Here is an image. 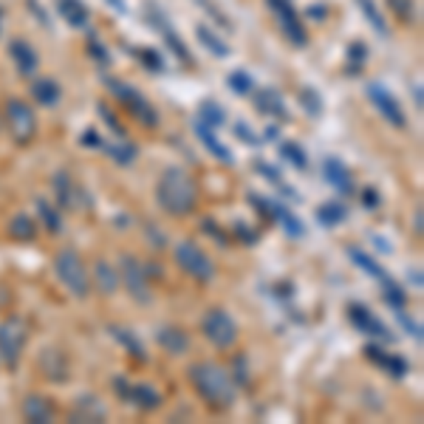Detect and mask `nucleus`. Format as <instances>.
Returning <instances> with one entry per match:
<instances>
[{"label":"nucleus","instance_id":"1","mask_svg":"<svg viewBox=\"0 0 424 424\" xmlns=\"http://www.w3.org/2000/svg\"><path fill=\"white\" fill-rule=\"evenodd\" d=\"M190 385L195 388V393L215 410H227L235 405V385L232 376L218 365V362H193L190 370Z\"/></svg>","mask_w":424,"mask_h":424},{"label":"nucleus","instance_id":"2","mask_svg":"<svg viewBox=\"0 0 424 424\" xmlns=\"http://www.w3.org/2000/svg\"><path fill=\"white\" fill-rule=\"evenodd\" d=\"M156 198H158V206L164 212H170V215H176V218L193 215L198 206V187L181 167H167L158 179Z\"/></svg>","mask_w":424,"mask_h":424},{"label":"nucleus","instance_id":"3","mask_svg":"<svg viewBox=\"0 0 424 424\" xmlns=\"http://www.w3.org/2000/svg\"><path fill=\"white\" fill-rule=\"evenodd\" d=\"M54 272L60 277V283L74 294V297H88L91 294V277H88V269L79 261V254L74 249H60L54 254Z\"/></svg>","mask_w":424,"mask_h":424},{"label":"nucleus","instance_id":"4","mask_svg":"<svg viewBox=\"0 0 424 424\" xmlns=\"http://www.w3.org/2000/svg\"><path fill=\"white\" fill-rule=\"evenodd\" d=\"M28 339V325L23 317H6L0 323V359L6 368H17Z\"/></svg>","mask_w":424,"mask_h":424},{"label":"nucleus","instance_id":"5","mask_svg":"<svg viewBox=\"0 0 424 424\" xmlns=\"http://www.w3.org/2000/svg\"><path fill=\"white\" fill-rule=\"evenodd\" d=\"M108 91L127 108V111H131L145 127H156L158 124V113H156V108L136 91V88H131V85H124L122 79H108Z\"/></svg>","mask_w":424,"mask_h":424},{"label":"nucleus","instance_id":"6","mask_svg":"<svg viewBox=\"0 0 424 424\" xmlns=\"http://www.w3.org/2000/svg\"><path fill=\"white\" fill-rule=\"evenodd\" d=\"M201 331L215 348H229L238 339V323L224 309H209L201 320Z\"/></svg>","mask_w":424,"mask_h":424},{"label":"nucleus","instance_id":"7","mask_svg":"<svg viewBox=\"0 0 424 424\" xmlns=\"http://www.w3.org/2000/svg\"><path fill=\"white\" fill-rule=\"evenodd\" d=\"M176 263L190 277H195L198 283H209L212 277H215V266H212V261L206 258V252L201 246H195L193 240H184V243L176 246Z\"/></svg>","mask_w":424,"mask_h":424},{"label":"nucleus","instance_id":"8","mask_svg":"<svg viewBox=\"0 0 424 424\" xmlns=\"http://www.w3.org/2000/svg\"><path fill=\"white\" fill-rule=\"evenodd\" d=\"M6 127L17 145H28L37 133V119L34 111L23 99H9L6 102Z\"/></svg>","mask_w":424,"mask_h":424},{"label":"nucleus","instance_id":"9","mask_svg":"<svg viewBox=\"0 0 424 424\" xmlns=\"http://www.w3.org/2000/svg\"><path fill=\"white\" fill-rule=\"evenodd\" d=\"M119 280L124 283V288L131 291L133 300L139 303H150V283L145 275V263L133 254H122V263H119Z\"/></svg>","mask_w":424,"mask_h":424},{"label":"nucleus","instance_id":"10","mask_svg":"<svg viewBox=\"0 0 424 424\" xmlns=\"http://www.w3.org/2000/svg\"><path fill=\"white\" fill-rule=\"evenodd\" d=\"M365 94H368V99H370V105L385 116L393 127H405L407 124V119H405V111H402V105L396 102V97L385 88L382 82H368L365 85Z\"/></svg>","mask_w":424,"mask_h":424},{"label":"nucleus","instance_id":"11","mask_svg":"<svg viewBox=\"0 0 424 424\" xmlns=\"http://www.w3.org/2000/svg\"><path fill=\"white\" fill-rule=\"evenodd\" d=\"M113 391L119 393L122 402H131L139 410H158L161 407V393L156 388H150V385H131L124 376L113 379Z\"/></svg>","mask_w":424,"mask_h":424},{"label":"nucleus","instance_id":"12","mask_svg":"<svg viewBox=\"0 0 424 424\" xmlns=\"http://www.w3.org/2000/svg\"><path fill=\"white\" fill-rule=\"evenodd\" d=\"M269 6H272V12H275V17H277V23L291 46H306V28L300 23V15L294 12L288 0H269Z\"/></svg>","mask_w":424,"mask_h":424},{"label":"nucleus","instance_id":"13","mask_svg":"<svg viewBox=\"0 0 424 424\" xmlns=\"http://www.w3.org/2000/svg\"><path fill=\"white\" fill-rule=\"evenodd\" d=\"M348 320L362 331V334H368V336H376V339H382V343H393V331L382 323L376 314H370L365 306H359V303H351L348 306Z\"/></svg>","mask_w":424,"mask_h":424},{"label":"nucleus","instance_id":"14","mask_svg":"<svg viewBox=\"0 0 424 424\" xmlns=\"http://www.w3.org/2000/svg\"><path fill=\"white\" fill-rule=\"evenodd\" d=\"M365 357H368V362H373V365L382 368V370H388V373L396 376V379L407 376V370H410L407 359H402V357H396V354H388L385 348H379V345H365Z\"/></svg>","mask_w":424,"mask_h":424},{"label":"nucleus","instance_id":"15","mask_svg":"<svg viewBox=\"0 0 424 424\" xmlns=\"http://www.w3.org/2000/svg\"><path fill=\"white\" fill-rule=\"evenodd\" d=\"M323 176L325 181L339 193V195H351L354 193V179H351V170L339 161V158H325L323 164Z\"/></svg>","mask_w":424,"mask_h":424},{"label":"nucleus","instance_id":"16","mask_svg":"<svg viewBox=\"0 0 424 424\" xmlns=\"http://www.w3.org/2000/svg\"><path fill=\"white\" fill-rule=\"evenodd\" d=\"M156 339H158V345H161L167 354H173V357H181V354H187V348H190V336H187V331H181V328H176V325H164V328H158Z\"/></svg>","mask_w":424,"mask_h":424},{"label":"nucleus","instance_id":"17","mask_svg":"<svg viewBox=\"0 0 424 424\" xmlns=\"http://www.w3.org/2000/svg\"><path fill=\"white\" fill-rule=\"evenodd\" d=\"M195 136L201 139V145L215 156L218 161H224V164H232L235 158H232V153L227 150V145L215 136V127H209V124H204V122H195Z\"/></svg>","mask_w":424,"mask_h":424},{"label":"nucleus","instance_id":"18","mask_svg":"<svg viewBox=\"0 0 424 424\" xmlns=\"http://www.w3.org/2000/svg\"><path fill=\"white\" fill-rule=\"evenodd\" d=\"M254 105H258L261 113L277 116L280 122L288 119V111H286V105H283V97H280L275 88H261V91H254Z\"/></svg>","mask_w":424,"mask_h":424},{"label":"nucleus","instance_id":"19","mask_svg":"<svg viewBox=\"0 0 424 424\" xmlns=\"http://www.w3.org/2000/svg\"><path fill=\"white\" fill-rule=\"evenodd\" d=\"M111 336L116 339V343L131 354L136 362H147V351H145V345L136 339V334L131 331V328H122V325H111Z\"/></svg>","mask_w":424,"mask_h":424},{"label":"nucleus","instance_id":"20","mask_svg":"<svg viewBox=\"0 0 424 424\" xmlns=\"http://www.w3.org/2000/svg\"><path fill=\"white\" fill-rule=\"evenodd\" d=\"M105 416H108L105 405H102L99 399H94V396H82V399H76V405H74V410H71V418H74V421H102Z\"/></svg>","mask_w":424,"mask_h":424},{"label":"nucleus","instance_id":"21","mask_svg":"<svg viewBox=\"0 0 424 424\" xmlns=\"http://www.w3.org/2000/svg\"><path fill=\"white\" fill-rule=\"evenodd\" d=\"M9 54H12V60H15V65H17V71L20 74H34L37 71V54H34V49L28 46L26 40H12V46H9Z\"/></svg>","mask_w":424,"mask_h":424},{"label":"nucleus","instance_id":"22","mask_svg":"<svg viewBox=\"0 0 424 424\" xmlns=\"http://www.w3.org/2000/svg\"><path fill=\"white\" fill-rule=\"evenodd\" d=\"M23 416H26L28 421H34V424H46V421H51L54 407H51L49 399H42V396L31 393V396H26V402H23Z\"/></svg>","mask_w":424,"mask_h":424},{"label":"nucleus","instance_id":"23","mask_svg":"<svg viewBox=\"0 0 424 424\" xmlns=\"http://www.w3.org/2000/svg\"><path fill=\"white\" fill-rule=\"evenodd\" d=\"M31 97H34V102L42 105V108H54V105L60 102L63 91H60V85H57L54 79H34V82H31Z\"/></svg>","mask_w":424,"mask_h":424},{"label":"nucleus","instance_id":"24","mask_svg":"<svg viewBox=\"0 0 424 424\" xmlns=\"http://www.w3.org/2000/svg\"><path fill=\"white\" fill-rule=\"evenodd\" d=\"M57 12L74 28H85V26H88V9L82 6V0H57Z\"/></svg>","mask_w":424,"mask_h":424},{"label":"nucleus","instance_id":"25","mask_svg":"<svg viewBox=\"0 0 424 424\" xmlns=\"http://www.w3.org/2000/svg\"><path fill=\"white\" fill-rule=\"evenodd\" d=\"M94 283H97V288L102 294H113L119 288V272L108 261H97V266H94Z\"/></svg>","mask_w":424,"mask_h":424},{"label":"nucleus","instance_id":"26","mask_svg":"<svg viewBox=\"0 0 424 424\" xmlns=\"http://www.w3.org/2000/svg\"><path fill=\"white\" fill-rule=\"evenodd\" d=\"M54 193H57V201H60L63 209H74L76 190H74V181H71V176L65 173V170H60V173L54 176Z\"/></svg>","mask_w":424,"mask_h":424},{"label":"nucleus","instance_id":"27","mask_svg":"<svg viewBox=\"0 0 424 424\" xmlns=\"http://www.w3.org/2000/svg\"><path fill=\"white\" fill-rule=\"evenodd\" d=\"M348 218V209L345 204H339V201H328L323 206H317V221L323 227H336V224H343Z\"/></svg>","mask_w":424,"mask_h":424},{"label":"nucleus","instance_id":"28","mask_svg":"<svg viewBox=\"0 0 424 424\" xmlns=\"http://www.w3.org/2000/svg\"><path fill=\"white\" fill-rule=\"evenodd\" d=\"M153 20H156V26H158V31L164 34V40H167V46H170V51H173V54H176L179 60H184V63H190L193 57H190V51H187V46H184V42H181V37H179V34H176L173 28H170V23H167V20H161L158 15H156Z\"/></svg>","mask_w":424,"mask_h":424},{"label":"nucleus","instance_id":"29","mask_svg":"<svg viewBox=\"0 0 424 424\" xmlns=\"http://www.w3.org/2000/svg\"><path fill=\"white\" fill-rule=\"evenodd\" d=\"M9 235L15 238V240H20V243H28V240H34L37 238V224H34V218H28V215H15L12 221H9Z\"/></svg>","mask_w":424,"mask_h":424},{"label":"nucleus","instance_id":"30","mask_svg":"<svg viewBox=\"0 0 424 424\" xmlns=\"http://www.w3.org/2000/svg\"><path fill=\"white\" fill-rule=\"evenodd\" d=\"M348 254H351V261H354V263H357V266H359L362 272H365V275H370L373 280H379V283H382V280H388L385 269H382V266H379V263H376V261L370 258V254H365L362 249L351 246V249H348Z\"/></svg>","mask_w":424,"mask_h":424},{"label":"nucleus","instance_id":"31","mask_svg":"<svg viewBox=\"0 0 424 424\" xmlns=\"http://www.w3.org/2000/svg\"><path fill=\"white\" fill-rule=\"evenodd\" d=\"M272 221H277V224H280L291 238H300V235L306 232V227L300 224V218H294L283 204H275V215H272Z\"/></svg>","mask_w":424,"mask_h":424},{"label":"nucleus","instance_id":"32","mask_svg":"<svg viewBox=\"0 0 424 424\" xmlns=\"http://www.w3.org/2000/svg\"><path fill=\"white\" fill-rule=\"evenodd\" d=\"M195 34H198V40L204 42V46L212 51V54H215V57H227L229 54V46H227V42L215 34V31H212V28H206V26H198L195 28Z\"/></svg>","mask_w":424,"mask_h":424},{"label":"nucleus","instance_id":"33","mask_svg":"<svg viewBox=\"0 0 424 424\" xmlns=\"http://www.w3.org/2000/svg\"><path fill=\"white\" fill-rule=\"evenodd\" d=\"M198 122H204V124H209V127H221V124L227 122V113H224V108H221L218 102H201V108H198Z\"/></svg>","mask_w":424,"mask_h":424},{"label":"nucleus","instance_id":"34","mask_svg":"<svg viewBox=\"0 0 424 424\" xmlns=\"http://www.w3.org/2000/svg\"><path fill=\"white\" fill-rule=\"evenodd\" d=\"M357 3H359V9H362L365 20L373 26V31L385 37V34H388V23H385V17L379 15V9H376V3H373V0H357Z\"/></svg>","mask_w":424,"mask_h":424},{"label":"nucleus","instance_id":"35","mask_svg":"<svg viewBox=\"0 0 424 424\" xmlns=\"http://www.w3.org/2000/svg\"><path fill=\"white\" fill-rule=\"evenodd\" d=\"M280 156H283L291 167H297V170H306V167H309L306 150H303L300 145H294V142H283V145H280Z\"/></svg>","mask_w":424,"mask_h":424},{"label":"nucleus","instance_id":"36","mask_svg":"<svg viewBox=\"0 0 424 424\" xmlns=\"http://www.w3.org/2000/svg\"><path fill=\"white\" fill-rule=\"evenodd\" d=\"M105 153H108L116 164L124 167V164H131V161L136 158L139 150H136V145H131V142H122V145H105Z\"/></svg>","mask_w":424,"mask_h":424},{"label":"nucleus","instance_id":"37","mask_svg":"<svg viewBox=\"0 0 424 424\" xmlns=\"http://www.w3.org/2000/svg\"><path fill=\"white\" fill-rule=\"evenodd\" d=\"M297 99H300V105H303V111L309 116H320L323 113V97L314 88H303L300 94H297Z\"/></svg>","mask_w":424,"mask_h":424},{"label":"nucleus","instance_id":"38","mask_svg":"<svg viewBox=\"0 0 424 424\" xmlns=\"http://www.w3.org/2000/svg\"><path fill=\"white\" fill-rule=\"evenodd\" d=\"M382 297L393 306V309H405V291L399 288V283L396 280H382Z\"/></svg>","mask_w":424,"mask_h":424},{"label":"nucleus","instance_id":"39","mask_svg":"<svg viewBox=\"0 0 424 424\" xmlns=\"http://www.w3.org/2000/svg\"><path fill=\"white\" fill-rule=\"evenodd\" d=\"M37 212H40V218H42V224H46L49 232H60L63 221H60V215H57V209L49 206V201L40 198V201H37Z\"/></svg>","mask_w":424,"mask_h":424},{"label":"nucleus","instance_id":"40","mask_svg":"<svg viewBox=\"0 0 424 424\" xmlns=\"http://www.w3.org/2000/svg\"><path fill=\"white\" fill-rule=\"evenodd\" d=\"M227 85H229V91H235V94H252V88H254V82H252V76L246 71H232L227 76Z\"/></svg>","mask_w":424,"mask_h":424},{"label":"nucleus","instance_id":"41","mask_svg":"<svg viewBox=\"0 0 424 424\" xmlns=\"http://www.w3.org/2000/svg\"><path fill=\"white\" fill-rule=\"evenodd\" d=\"M388 6H391V12H393L402 23H413V20H416V6H413V0H388Z\"/></svg>","mask_w":424,"mask_h":424},{"label":"nucleus","instance_id":"42","mask_svg":"<svg viewBox=\"0 0 424 424\" xmlns=\"http://www.w3.org/2000/svg\"><path fill=\"white\" fill-rule=\"evenodd\" d=\"M88 54H91V57H94L99 65H108V63H111V54H108V49L102 46V40H99L97 34H91V37H88Z\"/></svg>","mask_w":424,"mask_h":424},{"label":"nucleus","instance_id":"43","mask_svg":"<svg viewBox=\"0 0 424 424\" xmlns=\"http://www.w3.org/2000/svg\"><path fill=\"white\" fill-rule=\"evenodd\" d=\"M201 229H204L206 235L215 238L221 246H227V243H229V232H227V229H221V227L215 224V218H204V221H201Z\"/></svg>","mask_w":424,"mask_h":424},{"label":"nucleus","instance_id":"44","mask_svg":"<svg viewBox=\"0 0 424 424\" xmlns=\"http://www.w3.org/2000/svg\"><path fill=\"white\" fill-rule=\"evenodd\" d=\"M232 131H235V136H238L240 142H246V145H252V147L263 142V139H261L258 133H254V131H249V124H246V122H235Z\"/></svg>","mask_w":424,"mask_h":424},{"label":"nucleus","instance_id":"45","mask_svg":"<svg viewBox=\"0 0 424 424\" xmlns=\"http://www.w3.org/2000/svg\"><path fill=\"white\" fill-rule=\"evenodd\" d=\"M97 111H99V116H102V119H105V124H108V127H111V131H113V133H116V136H119V139H122V136H124V127H122V124H119V119H116V116H113V111H111V108H108V105H102V102H99V105H97Z\"/></svg>","mask_w":424,"mask_h":424},{"label":"nucleus","instance_id":"46","mask_svg":"<svg viewBox=\"0 0 424 424\" xmlns=\"http://www.w3.org/2000/svg\"><path fill=\"white\" fill-rule=\"evenodd\" d=\"M254 170L263 176V179H269L272 184H283V179H280V170H275L272 164H266V161H254Z\"/></svg>","mask_w":424,"mask_h":424},{"label":"nucleus","instance_id":"47","mask_svg":"<svg viewBox=\"0 0 424 424\" xmlns=\"http://www.w3.org/2000/svg\"><path fill=\"white\" fill-rule=\"evenodd\" d=\"M136 54H139V60H142V63H145L150 71H161V68H164V63L158 60V54H156V51H150V49H139Z\"/></svg>","mask_w":424,"mask_h":424},{"label":"nucleus","instance_id":"48","mask_svg":"<svg viewBox=\"0 0 424 424\" xmlns=\"http://www.w3.org/2000/svg\"><path fill=\"white\" fill-rule=\"evenodd\" d=\"M368 60V49L362 46V42H354L351 46V71H359V65Z\"/></svg>","mask_w":424,"mask_h":424},{"label":"nucleus","instance_id":"49","mask_svg":"<svg viewBox=\"0 0 424 424\" xmlns=\"http://www.w3.org/2000/svg\"><path fill=\"white\" fill-rule=\"evenodd\" d=\"M82 145H85V147H94V150H105V142H102V136L94 131V127L82 133Z\"/></svg>","mask_w":424,"mask_h":424},{"label":"nucleus","instance_id":"50","mask_svg":"<svg viewBox=\"0 0 424 424\" xmlns=\"http://www.w3.org/2000/svg\"><path fill=\"white\" fill-rule=\"evenodd\" d=\"M235 235H238V238H240V243H246V246L258 243V232L249 229V227H243V224H235Z\"/></svg>","mask_w":424,"mask_h":424},{"label":"nucleus","instance_id":"51","mask_svg":"<svg viewBox=\"0 0 424 424\" xmlns=\"http://www.w3.org/2000/svg\"><path fill=\"white\" fill-rule=\"evenodd\" d=\"M396 311H399V320H402V325L407 328V334H410V336H416V339H421V325H418V323H413V320H410V317H407L402 309H396Z\"/></svg>","mask_w":424,"mask_h":424},{"label":"nucleus","instance_id":"52","mask_svg":"<svg viewBox=\"0 0 424 424\" xmlns=\"http://www.w3.org/2000/svg\"><path fill=\"white\" fill-rule=\"evenodd\" d=\"M362 204H365L368 209H376V206H379V193H376V190H365V193H362Z\"/></svg>","mask_w":424,"mask_h":424},{"label":"nucleus","instance_id":"53","mask_svg":"<svg viewBox=\"0 0 424 424\" xmlns=\"http://www.w3.org/2000/svg\"><path fill=\"white\" fill-rule=\"evenodd\" d=\"M238 382H240V385H246V382H249V376H246V368H243V359H238V376H235Z\"/></svg>","mask_w":424,"mask_h":424},{"label":"nucleus","instance_id":"54","mask_svg":"<svg viewBox=\"0 0 424 424\" xmlns=\"http://www.w3.org/2000/svg\"><path fill=\"white\" fill-rule=\"evenodd\" d=\"M413 99H416V108H421V88L413 85Z\"/></svg>","mask_w":424,"mask_h":424},{"label":"nucleus","instance_id":"55","mask_svg":"<svg viewBox=\"0 0 424 424\" xmlns=\"http://www.w3.org/2000/svg\"><path fill=\"white\" fill-rule=\"evenodd\" d=\"M410 283H416V288H421V272H410Z\"/></svg>","mask_w":424,"mask_h":424},{"label":"nucleus","instance_id":"56","mask_svg":"<svg viewBox=\"0 0 424 424\" xmlns=\"http://www.w3.org/2000/svg\"><path fill=\"white\" fill-rule=\"evenodd\" d=\"M416 235H421V209H416Z\"/></svg>","mask_w":424,"mask_h":424},{"label":"nucleus","instance_id":"57","mask_svg":"<svg viewBox=\"0 0 424 424\" xmlns=\"http://www.w3.org/2000/svg\"><path fill=\"white\" fill-rule=\"evenodd\" d=\"M108 3H111L113 9H119V12H124V3H122V0H108Z\"/></svg>","mask_w":424,"mask_h":424},{"label":"nucleus","instance_id":"58","mask_svg":"<svg viewBox=\"0 0 424 424\" xmlns=\"http://www.w3.org/2000/svg\"><path fill=\"white\" fill-rule=\"evenodd\" d=\"M266 139H277V127H275V124H272L269 131H266Z\"/></svg>","mask_w":424,"mask_h":424},{"label":"nucleus","instance_id":"59","mask_svg":"<svg viewBox=\"0 0 424 424\" xmlns=\"http://www.w3.org/2000/svg\"><path fill=\"white\" fill-rule=\"evenodd\" d=\"M0 20H3V15H0Z\"/></svg>","mask_w":424,"mask_h":424}]
</instances>
